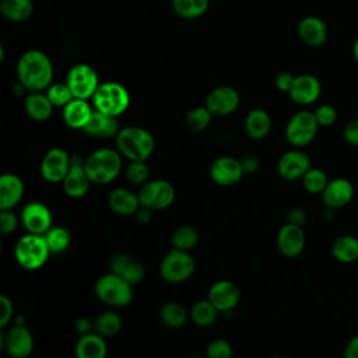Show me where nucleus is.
<instances>
[{
  "mask_svg": "<svg viewBox=\"0 0 358 358\" xmlns=\"http://www.w3.org/2000/svg\"><path fill=\"white\" fill-rule=\"evenodd\" d=\"M17 77L27 91L46 90L53 78V66L49 56L38 49L27 50L17 62Z\"/></svg>",
  "mask_w": 358,
  "mask_h": 358,
  "instance_id": "1",
  "label": "nucleus"
},
{
  "mask_svg": "<svg viewBox=\"0 0 358 358\" xmlns=\"http://www.w3.org/2000/svg\"><path fill=\"white\" fill-rule=\"evenodd\" d=\"M84 168L95 185H108L122 171V154L112 148H99L84 159Z\"/></svg>",
  "mask_w": 358,
  "mask_h": 358,
  "instance_id": "2",
  "label": "nucleus"
},
{
  "mask_svg": "<svg viewBox=\"0 0 358 358\" xmlns=\"http://www.w3.org/2000/svg\"><path fill=\"white\" fill-rule=\"evenodd\" d=\"M117 151L130 161H145L154 151L155 140L152 134L137 126H127L116 134Z\"/></svg>",
  "mask_w": 358,
  "mask_h": 358,
  "instance_id": "3",
  "label": "nucleus"
},
{
  "mask_svg": "<svg viewBox=\"0 0 358 358\" xmlns=\"http://www.w3.org/2000/svg\"><path fill=\"white\" fill-rule=\"evenodd\" d=\"M91 99L95 110L113 117L123 115L130 105L129 91L124 85L116 81L101 83Z\"/></svg>",
  "mask_w": 358,
  "mask_h": 358,
  "instance_id": "4",
  "label": "nucleus"
},
{
  "mask_svg": "<svg viewBox=\"0 0 358 358\" xmlns=\"http://www.w3.org/2000/svg\"><path fill=\"white\" fill-rule=\"evenodd\" d=\"M50 253L45 236L31 232L20 238L14 249L17 263L25 270L41 268L48 262Z\"/></svg>",
  "mask_w": 358,
  "mask_h": 358,
  "instance_id": "5",
  "label": "nucleus"
},
{
  "mask_svg": "<svg viewBox=\"0 0 358 358\" xmlns=\"http://www.w3.org/2000/svg\"><path fill=\"white\" fill-rule=\"evenodd\" d=\"M131 284L115 273L99 277L95 282L96 296L112 306H127L133 299Z\"/></svg>",
  "mask_w": 358,
  "mask_h": 358,
  "instance_id": "6",
  "label": "nucleus"
},
{
  "mask_svg": "<svg viewBox=\"0 0 358 358\" xmlns=\"http://www.w3.org/2000/svg\"><path fill=\"white\" fill-rule=\"evenodd\" d=\"M194 268L196 263L189 252L173 248L164 256L159 273L166 282L178 284L186 281L194 273Z\"/></svg>",
  "mask_w": 358,
  "mask_h": 358,
  "instance_id": "7",
  "label": "nucleus"
},
{
  "mask_svg": "<svg viewBox=\"0 0 358 358\" xmlns=\"http://www.w3.org/2000/svg\"><path fill=\"white\" fill-rule=\"evenodd\" d=\"M319 127L315 112L299 110L288 120L285 126V138L294 147H303L315 138Z\"/></svg>",
  "mask_w": 358,
  "mask_h": 358,
  "instance_id": "8",
  "label": "nucleus"
},
{
  "mask_svg": "<svg viewBox=\"0 0 358 358\" xmlns=\"http://www.w3.org/2000/svg\"><path fill=\"white\" fill-rule=\"evenodd\" d=\"M66 83L70 87L74 98L81 99L92 98L101 84L96 71L85 63L74 64L66 76Z\"/></svg>",
  "mask_w": 358,
  "mask_h": 358,
  "instance_id": "9",
  "label": "nucleus"
},
{
  "mask_svg": "<svg viewBox=\"0 0 358 358\" xmlns=\"http://www.w3.org/2000/svg\"><path fill=\"white\" fill-rule=\"evenodd\" d=\"M138 199L143 207H147L150 210H164L173 203L175 189L168 180H150L145 182V185L141 187Z\"/></svg>",
  "mask_w": 358,
  "mask_h": 358,
  "instance_id": "10",
  "label": "nucleus"
},
{
  "mask_svg": "<svg viewBox=\"0 0 358 358\" xmlns=\"http://www.w3.org/2000/svg\"><path fill=\"white\" fill-rule=\"evenodd\" d=\"M70 164L71 157L66 150L60 147L50 148L41 162V175L50 183H62L70 169Z\"/></svg>",
  "mask_w": 358,
  "mask_h": 358,
  "instance_id": "11",
  "label": "nucleus"
},
{
  "mask_svg": "<svg viewBox=\"0 0 358 358\" xmlns=\"http://www.w3.org/2000/svg\"><path fill=\"white\" fill-rule=\"evenodd\" d=\"M305 232L301 225L291 222L284 224L275 238V245L280 253L285 257H296L305 249Z\"/></svg>",
  "mask_w": 358,
  "mask_h": 358,
  "instance_id": "12",
  "label": "nucleus"
},
{
  "mask_svg": "<svg viewBox=\"0 0 358 358\" xmlns=\"http://www.w3.org/2000/svg\"><path fill=\"white\" fill-rule=\"evenodd\" d=\"M243 173L245 171L241 159L228 155L214 159L210 166V176L213 182L220 186H232L238 183Z\"/></svg>",
  "mask_w": 358,
  "mask_h": 358,
  "instance_id": "13",
  "label": "nucleus"
},
{
  "mask_svg": "<svg viewBox=\"0 0 358 358\" xmlns=\"http://www.w3.org/2000/svg\"><path fill=\"white\" fill-rule=\"evenodd\" d=\"M91 183L92 182L84 168V161L78 157H71L70 169L62 182L64 193L73 199H80L87 194Z\"/></svg>",
  "mask_w": 358,
  "mask_h": 358,
  "instance_id": "14",
  "label": "nucleus"
},
{
  "mask_svg": "<svg viewBox=\"0 0 358 358\" xmlns=\"http://www.w3.org/2000/svg\"><path fill=\"white\" fill-rule=\"evenodd\" d=\"M355 187L347 178H334L329 180L322 192V200L327 208H341L354 199Z\"/></svg>",
  "mask_w": 358,
  "mask_h": 358,
  "instance_id": "15",
  "label": "nucleus"
},
{
  "mask_svg": "<svg viewBox=\"0 0 358 358\" xmlns=\"http://www.w3.org/2000/svg\"><path fill=\"white\" fill-rule=\"evenodd\" d=\"M21 221L28 232L43 235L52 227V213L43 203L31 201L22 208Z\"/></svg>",
  "mask_w": 358,
  "mask_h": 358,
  "instance_id": "16",
  "label": "nucleus"
},
{
  "mask_svg": "<svg viewBox=\"0 0 358 358\" xmlns=\"http://www.w3.org/2000/svg\"><path fill=\"white\" fill-rule=\"evenodd\" d=\"M7 354L13 358H27L34 350V338L24 324H14L3 338Z\"/></svg>",
  "mask_w": 358,
  "mask_h": 358,
  "instance_id": "17",
  "label": "nucleus"
},
{
  "mask_svg": "<svg viewBox=\"0 0 358 358\" xmlns=\"http://www.w3.org/2000/svg\"><path fill=\"white\" fill-rule=\"evenodd\" d=\"M310 168V158L306 152L299 150H291L284 152L278 162L277 171L281 178L285 180H296L302 179L306 171Z\"/></svg>",
  "mask_w": 358,
  "mask_h": 358,
  "instance_id": "18",
  "label": "nucleus"
},
{
  "mask_svg": "<svg viewBox=\"0 0 358 358\" xmlns=\"http://www.w3.org/2000/svg\"><path fill=\"white\" fill-rule=\"evenodd\" d=\"M322 94V84L317 77L312 74L295 76L292 87L288 92L289 98L298 105H310L319 99Z\"/></svg>",
  "mask_w": 358,
  "mask_h": 358,
  "instance_id": "19",
  "label": "nucleus"
},
{
  "mask_svg": "<svg viewBox=\"0 0 358 358\" xmlns=\"http://www.w3.org/2000/svg\"><path fill=\"white\" fill-rule=\"evenodd\" d=\"M239 94L235 88L221 85L214 88L206 98V106L214 116H225L232 113L239 105Z\"/></svg>",
  "mask_w": 358,
  "mask_h": 358,
  "instance_id": "20",
  "label": "nucleus"
},
{
  "mask_svg": "<svg viewBox=\"0 0 358 358\" xmlns=\"http://www.w3.org/2000/svg\"><path fill=\"white\" fill-rule=\"evenodd\" d=\"M208 299L220 312H229L238 305L241 292L232 281L220 280L211 285L208 291Z\"/></svg>",
  "mask_w": 358,
  "mask_h": 358,
  "instance_id": "21",
  "label": "nucleus"
},
{
  "mask_svg": "<svg viewBox=\"0 0 358 358\" xmlns=\"http://www.w3.org/2000/svg\"><path fill=\"white\" fill-rule=\"evenodd\" d=\"M299 39L312 48L322 46L327 38V27L320 17L308 15L303 17L296 28Z\"/></svg>",
  "mask_w": 358,
  "mask_h": 358,
  "instance_id": "22",
  "label": "nucleus"
},
{
  "mask_svg": "<svg viewBox=\"0 0 358 358\" xmlns=\"http://www.w3.org/2000/svg\"><path fill=\"white\" fill-rule=\"evenodd\" d=\"M110 271L124 278L131 285L141 282L145 275V267L138 260L124 253H119L112 257Z\"/></svg>",
  "mask_w": 358,
  "mask_h": 358,
  "instance_id": "23",
  "label": "nucleus"
},
{
  "mask_svg": "<svg viewBox=\"0 0 358 358\" xmlns=\"http://www.w3.org/2000/svg\"><path fill=\"white\" fill-rule=\"evenodd\" d=\"M24 196V182L18 175L3 173L0 176V210H11Z\"/></svg>",
  "mask_w": 358,
  "mask_h": 358,
  "instance_id": "24",
  "label": "nucleus"
},
{
  "mask_svg": "<svg viewBox=\"0 0 358 358\" xmlns=\"http://www.w3.org/2000/svg\"><path fill=\"white\" fill-rule=\"evenodd\" d=\"M94 109L88 103V99L73 98L66 106H63V120L71 129L84 130L92 116Z\"/></svg>",
  "mask_w": 358,
  "mask_h": 358,
  "instance_id": "25",
  "label": "nucleus"
},
{
  "mask_svg": "<svg viewBox=\"0 0 358 358\" xmlns=\"http://www.w3.org/2000/svg\"><path fill=\"white\" fill-rule=\"evenodd\" d=\"M108 204L119 215H133L141 207L138 194L124 187H117L109 193Z\"/></svg>",
  "mask_w": 358,
  "mask_h": 358,
  "instance_id": "26",
  "label": "nucleus"
},
{
  "mask_svg": "<svg viewBox=\"0 0 358 358\" xmlns=\"http://www.w3.org/2000/svg\"><path fill=\"white\" fill-rule=\"evenodd\" d=\"M84 131L91 137L110 138V137H116V134L119 133V126H117L116 117L94 109L90 122L84 127Z\"/></svg>",
  "mask_w": 358,
  "mask_h": 358,
  "instance_id": "27",
  "label": "nucleus"
},
{
  "mask_svg": "<svg viewBox=\"0 0 358 358\" xmlns=\"http://www.w3.org/2000/svg\"><path fill=\"white\" fill-rule=\"evenodd\" d=\"M106 352V343L99 333L81 334L76 344V355L78 358H105Z\"/></svg>",
  "mask_w": 358,
  "mask_h": 358,
  "instance_id": "28",
  "label": "nucleus"
},
{
  "mask_svg": "<svg viewBox=\"0 0 358 358\" xmlns=\"http://www.w3.org/2000/svg\"><path fill=\"white\" fill-rule=\"evenodd\" d=\"M25 110L31 119L43 122L50 117L53 103L42 91H29L25 98Z\"/></svg>",
  "mask_w": 358,
  "mask_h": 358,
  "instance_id": "29",
  "label": "nucleus"
},
{
  "mask_svg": "<svg viewBox=\"0 0 358 358\" xmlns=\"http://www.w3.org/2000/svg\"><path fill=\"white\" fill-rule=\"evenodd\" d=\"M245 129L250 138L262 140L271 129V117L264 109H252L245 119Z\"/></svg>",
  "mask_w": 358,
  "mask_h": 358,
  "instance_id": "30",
  "label": "nucleus"
},
{
  "mask_svg": "<svg viewBox=\"0 0 358 358\" xmlns=\"http://www.w3.org/2000/svg\"><path fill=\"white\" fill-rule=\"evenodd\" d=\"M35 6L32 0H1L0 13L11 22H24L34 14Z\"/></svg>",
  "mask_w": 358,
  "mask_h": 358,
  "instance_id": "31",
  "label": "nucleus"
},
{
  "mask_svg": "<svg viewBox=\"0 0 358 358\" xmlns=\"http://www.w3.org/2000/svg\"><path fill=\"white\" fill-rule=\"evenodd\" d=\"M331 255L340 263H352L358 260V238L341 235L331 245Z\"/></svg>",
  "mask_w": 358,
  "mask_h": 358,
  "instance_id": "32",
  "label": "nucleus"
},
{
  "mask_svg": "<svg viewBox=\"0 0 358 358\" xmlns=\"http://www.w3.org/2000/svg\"><path fill=\"white\" fill-rule=\"evenodd\" d=\"M210 0H172L173 13L185 20L201 17L208 8Z\"/></svg>",
  "mask_w": 358,
  "mask_h": 358,
  "instance_id": "33",
  "label": "nucleus"
},
{
  "mask_svg": "<svg viewBox=\"0 0 358 358\" xmlns=\"http://www.w3.org/2000/svg\"><path fill=\"white\" fill-rule=\"evenodd\" d=\"M218 312L220 310L211 303L210 299H203V301H197L192 306L190 316L194 324L200 327H207L215 322Z\"/></svg>",
  "mask_w": 358,
  "mask_h": 358,
  "instance_id": "34",
  "label": "nucleus"
},
{
  "mask_svg": "<svg viewBox=\"0 0 358 358\" xmlns=\"http://www.w3.org/2000/svg\"><path fill=\"white\" fill-rule=\"evenodd\" d=\"M159 317L162 323L169 329H179L187 320V313L183 306L176 302H166L159 310Z\"/></svg>",
  "mask_w": 358,
  "mask_h": 358,
  "instance_id": "35",
  "label": "nucleus"
},
{
  "mask_svg": "<svg viewBox=\"0 0 358 358\" xmlns=\"http://www.w3.org/2000/svg\"><path fill=\"white\" fill-rule=\"evenodd\" d=\"M43 236L52 253H62L70 246V232L64 227H50Z\"/></svg>",
  "mask_w": 358,
  "mask_h": 358,
  "instance_id": "36",
  "label": "nucleus"
},
{
  "mask_svg": "<svg viewBox=\"0 0 358 358\" xmlns=\"http://www.w3.org/2000/svg\"><path fill=\"white\" fill-rule=\"evenodd\" d=\"M329 183V178L324 171L320 168H309L306 173L302 176V185L305 190L310 194H322L326 185Z\"/></svg>",
  "mask_w": 358,
  "mask_h": 358,
  "instance_id": "37",
  "label": "nucleus"
},
{
  "mask_svg": "<svg viewBox=\"0 0 358 358\" xmlns=\"http://www.w3.org/2000/svg\"><path fill=\"white\" fill-rule=\"evenodd\" d=\"M94 327H95V331L99 333L101 336L103 337H110V336H115L120 327H122V319L117 313L115 312H103L101 313L95 323H94Z\"/></svg>",
  "mask_w": 358,
  "mask_h": 358,
  "instance_id": "38",
  "label": "nucleus"
},
{
  "mask_svg": "<svg viewBox=\"0 0 358 358\" xmlns=\"http://www.w3.org/2000/svg\"><path fill=\"white\" fill-rule=\"evenodd\" d=\"M197 242H199V234L190 225L179 227L172 235V245L176 249L189 252L190 249H193L197 245Z\"/></svg>",
  "mask_w": 358,
  "mask_h": 358,
  "instance_id": "39",
  "label": "nucleus"
},
{
  "mask_svg": "<svg viewBox=\"0 0 358 358\" xmlns=\"http://www.w3.org/2000/svg\"><path fill=\"white\" fill-rule=\"evenodd\" d=\"M213 116L214 115L210 112V109L206 105L204 106H197V108L192 109L187 113L186 124L193 131H201V130H204L210 124Z\"/></svg>",
  "mask_w": 358,
  "mask_h": 358,
  "instance_id": "40",
  "label": "nucleus"
},
{
  "mask_svg": "<svg viewBox=\"0 0 358 358\" xmlns=\"http://www.w3.org/2000/svg\"><path fill=\"white\" fill-rule=\"evenodd\" d=\"M46 95L50 99V102L53 103V106H62V108L66 106L74 98L67 83L50 84L46 88Z\"/></svg>",
  "mask_w": 358,
  "mask_h": 358,
  "instance_id": "41",
  "label": "nucleus"
},
{
  "mask_svg": "<svg viewBox=\"0 0 358 358\" xmlns=\"http://www.w3.org/2000/svg\"><path fill=\"white\" fill-rule=\"evenodd\" d=\"M150 176V169L145 161H130L126 168V178L130 183L143 185L147 182Z\"/></svg>",
  "mask_w": 358,
  "mask_h": 358,
  "instance_id": "42",
  "label": "nucleus"
},
{
  "mask_svg": "<svg viewBox=\"0 0 358 358\" xmlns=\"http://www.w3.org/2000/svg\"><path fill=\"white\" fill-rule=\"evenodd\" d=\"M207 357L208 358H231L232 347L227 340L217 338L208 344Z\"/></svg>",
  "mask_w": 358,
  "mask_h": 358,
  "instance_id": "43",
  "label": "nucleus"
},
{
  "mask_svg": "<svg viewBox=\"0 0 358 358\" xmlns=\"http://www.w3.org/2000/svg\"><path fill=\"white\" fill-rule=\"evenodd\" d=\"M315 116H316V120H317L319 126L329 127V126H333L336 123V120H337V110H336L334 106H331L329 103H323V105L316 108Z\"/></svg>",
  "mask_w": 358,
  "mask_h": 358,
  "instance_id": "44",
  "label": "nucleus"
},
{
  "mask_svg": "<svg viewBox=\"0 0 358 358\" xmlns=\"http://www.w3.org/2000/svg\"><path fill=\"white\" fill-rule=\"evenodd\" d=\"M18 218L11 210H1L0 213V231L3 235H8L15 231Z\"/></svg>",
  "mask_w": 358,
  "mask_h": 358,
  "instance_id": "45",
  "label": "nucleus"
},
{
  "mask_svg": "<svg viewBox=\"0 0 358 358\" xmlns=\"http://www.w3.org/2000/svg\"><path fill=\"white\" fill-rule=\"evenodd\" d=\"M343 137L347 144L358 147V119L350 120L343 130Z\"/></svg>",
  "mask_w": 358,
  "mask_h": 358,
  "instance_id": "46",
  "label": "nucleus"
},
{
  "mask_svg": "<svg viewBox=\"0 0 358 358\" xmlns=\"http://www.w3.org/2000/svg\"><path fill=\"white\" fill-rule=\"evenodd\" d=\"M0 306H1V313H0V326H1V327H6V326L11 322V319H13L14 308H13L11 301H10L6 295H1V296H0Z\"/></svg>",
  "mask_w": 358,
  "mask_h": 358,
  "instance_id": "47",
  "label": "nucleus"
},
{
  "mask_svg": "<svg viewBox=\"0 0 358 358\" xmlns=\"http://www.w3.org/2000/svg\"><path fill=\"white\" fill-rule=\"evenodd\" d=\"M294 78H295V76L288 73V71H282V73L277 74V77L274 80L277 90H280L281 92H289V90L292 87V83H294Z\"/></svg>",
  "mask_w": 358,
  "mask_h": 358,
  "instance_id": "48",
  "label": "nucleus"
},
{
  "mask_svg": "<svg viewBox=\"0 0 358 358\" xmlns=\"http://www.w3.org/2000/svg\"><path fill=\"white\" fill-rule=\"evenodd\" d=\"M305 221H306V213L301 207H294L287 214V222H291V224L302 227L305 224Z\"/></svg>",
  "mask_w": 358,
  "mask_h": 358,
  "instance_id": "49",
  "label": "nucleus"
},
{
  "mask_svg": "<svg viewBox=\"0 0 358 358\" xmlns=\"http://www.w3.org/2000/svg\"><path fill=\"white\" fill-rule=\"evenodd\" d=\"M241 162H242V166H243V171H245V173H253V172H256L257 171V168H259V165H260V162H259V158L256 157V155H245L242 159H241Z\"/></svg>",
  "mask_w": 358,
  "mask_h": 358,
  "instance_id": "50",
  "label": "nucleus"
},
{
  "mask_svg": "<svg viewBox=\"0 0 358 358\" xmlns=\"http://www.w3.org/2000/svg\"><path fill=\"white\" fill-rule=\"evenodd\" d=\"M345 358H358V334L351 337L344 347Z\"/></svg>",
  "mask_w": 358,
  "mask_h": 358,
  "instance_id": "51",
  "label": "nucleus"
},
{
  "mask_svg": "<svg viewBox=\"0 0 358 358\" xmlns=\"http://www.w3.org/2000/svg\"><path fill=\"white\" fill-rule=\"evenodd\" d=\"M151 211H152V210H150V208L141 206V207L137 210V213H136L137 221H138L140 224H147V222L151 220Z\"/></svg>",
  "mask_w": 358,
  "mask_h": 358,
  "instance_id": "52",
  "label": "nucleus"
},
{
  "mask_svg": "<svg viewBox=\"0 0 358 358\" xmlns=\"http://www.w3.org/2000/svg\"><path fill=\"white\" fill-rule=\"evenodd\" d=\"M91 327H92L91 322H90L88 319H85V317H80V319L76 322V330H77L80 334H87V333H90Z\"/></svg>",
  "mask_w": 358,
  "mask_h": 358,
  "instance_id": "53",
  "label": "nucleus"
},
{
  "mask_svg": "<svg viewBox=\"0 0 358 358\" xmlns=\"http://www.w3.org/2000/svg\"><path fill=\"white\" fill-rule=\"evenodd\" d=\"M352 56H354V60H355L357 64H358V36L355 38L354 45H352Z\"/></svg>",
  "mask_w": 358,
  "mask_h": 358,
  "instance_id": "54",
  "label": "nucleus"
},
{
  "mask_svg": "<svg viewBox=\"0 0 358 358\" xmlns=\"http://www.w3.org/2000/svg\"><path fill=\"white\" fill-rule=\"evenodd\" d=\"M4 60V46L0 45V62Z\"/></svg>",
  "mask_w": 358,
  "mask_h": 358,
  "instance_id": "55",
  "label": "nucleus"
},
{
  "mask_svg": "<svg viewBox=\"0 0 358 358\" xmlns=\"http://www.w3.org/2000/svg\"><path fill=\"white\" fill-rule=\"evenodd\" d=\"M357 110H358V102H357Z\"/></svg>",
  "mask_w": 358,
  "mask_h": 358,
  "instance_id": "56",
  "label": "nucleus"
}]
</instances>
